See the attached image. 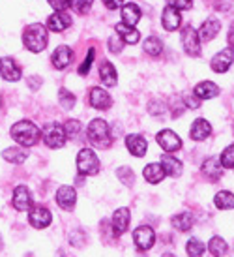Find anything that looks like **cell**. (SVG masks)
Wrapping results in <instances>:
<instances>
[{
	"label": "cell",
	"mask_w": 234,
	"mask_h": 257,
	"mask_svg": "<svg viewBox=\"0 0 234 257\" xmlns=\"http://www.w3.org/2000/svg\"><path fill=\"white\" fill-rule=\"evenodd\" d=\"M10 134H12L15 143L23 145V147H32L40 141V130L30 120H21L14 124Z\"/></svg>",
	"instance_id": "6da1fadb"
},
{
	"label": "cell",
	"mask_w": 234,
	"mask_h": 257,
	"mask_svg": "<svg viewBox=\"0 0 234 257\" xmlns=\"http://www.w3.org/2000/svg\"><path fill=\"white\" fill-rule=\"evenodd\" d=\"M47 30L43 25L40 23H36V25H30L29 29L25 30V34H23V43H25V47L32 53H40L47 47Z\"/></svg>",
	"instance_id": "7a4b0ae2"
},
{
	"label": "cell",
	"mask_w": 234,
	"mask_h": 257,
	"mask_svg": "<svg viewBox=\"0 0 234 257\" xmlns=\"http://www.w3.org/2000/svg\"><path fill=\"white\" fill-rule=\"evenodd\" d=\"M86 136H88V139H90L96 147H100V149H109L111 143H113V137L109 136V126H107V122L101 120V118H94V120L88 124Z\"/></svg>",
	"instance_id": "3957f363"
},
{
	"label": "cell",
	"mask_w": 234,
	"mask_h": 257,
	"mask_svg": "<svg viewBox=\"0 0 234 257\" xmlns=\"http://www.w3.org/2000/svg\"><path fill=\"white\" fill-rule=\"evenodd\" d=\"M77 169L83 175H96L100 171V160L96 152L90 149H83L77 154Z\"/></svg>",
	"instance_id": "277c9868"
},
{
	"label": "cell",
	"mask_w": 234,
	"mask_h": 257,
	"mask_svg": "<svg viewBox=\"0 0 234 257\" xmlns=\"http://www.w3.org/2000/svg\"><path fill=\"white\" fill-rule=\"evenodd\" d=\"M43 141L51 149H62L66 143V132L60 124H47L43 130Z\"/></svg>",
	"instance_id": "5b68a950"
},
{
	"label": "cell",
	"mask_w": 234,
	"mask_h": 257,
	"mask_svg": "<svg viewBox=\"0 0 234 257\" xmlns=\"http://www.w3.org/2000/svg\"><path fill=\"white\" fill-rule=\"evenodd\" d=\"M182 45H184V49L187 55H191V57H197L200 55V38H199V32L193 29V27H185L182 30Z\"/></svg>",
	"instance_id": "8992f818"
},
{
	"label": "cell",
	"mask_w": 234,
	"mask_h": 257,
	"mask_svg": "<svg viewBox=\"0 0 234 257\" xmlns=\"http://www.w3.org/2000/svg\"><path fill=\"white\" fill-rule=\"evenodd\" d=\"M133 240L137 244V248L141 250H150L154 242H156V235H154V229L148 225H141L133 231Z\"/></svg>",
	"instance_id": "52a82bcc"
},
{
	"label": "cell",
	"mask_w": 234,
	"mask_h": 257,
	"mask_svg": "<svg viewBox=\"0 0 234 257\" xmlns=\"http://www.w3.org/2000/svg\"><path fill=\"white\" fill-rule=\"evenodd\" d=\"M157 143H159V147H161L167 154L176 152V150H180V147H182L180 137H178L174 132H170V130H163V132L157 134Z\"/></svg>",
	"instance_id": "ba28073f"
},
{
	"label": "cell",
	"mask_w": 234,
	"mask_h": 257,
	"mask_svg": "<svg viewBox=\"0 0 234 257\" xmlns=\"http://www.w3.org/2000/svg\"><path fill=\"white\" fill-rule=\"evenodd\" d=\"M232 62H234V49L228 47V49H223L221 53H217L212 58V70L217 73H225L232 66Z\"/></svg>",
	"instance_id": "9c48e42d"
},
{
	"label": "cell",
	"mask_w": 234,
	"mask_h": 257,
	"mask_svg": "<svg viewBox=\"0 0 234 257\" xmlns=\"http://www.w3.org/2000/svg\"><path fill=\"white\" fill-rule=\"evenodd\" d=\"M129 220H131V214H129V208L122 207L118 210H114L113 214V233L116 236L124 235L128 231Z\"/></svg>",
	"instance_id": "30bf717a"
},
{
	"label": "cell",
	"mask_w": 234,
	"mask_h": 257,
	"mask_svg": "<svg viewBox=\"0 0 234 257\" xmlns=\"http://www.w3.org/2000/svg\"><path fill=\"white\" fill-rule=\"evenodd\" d=\"M71 58H73V51L68 45H58L53 53V57H51V62L57 70H64L71 64Z\"/></svg>",
	"instance_id": "8fae6325"
},
{
	"label": "cell",
	"mask_w": 234,
	"mask_h": 257,
	"mask_svg": "<svg viewBox=\"0 0 234 257\" xmlns=\"http://www.w3.org/2000/svg\"><path fill=\"white\" fill-rule=\"evenodd\" d=\"M75 201H77V193L71 186H60L57 192V203L60 208L64 210H71L75 207Z\"/></svg>",
	"instance_id": "7c38bea8"
},
{
	"label": "cell",
	"mask_w": 234,
	"mask_h": 257,
	"mask_svg": "<svg viewBox=\"0 0 234 257\" xmlns=\"http://www.w3.org/2000/svg\"><path fill=\"white\" fill-rule=\"evenodd\" d=\"M180 23H182V15H180V10H176L174 6H167L163 10V15H161V25H163L165 30H176L180 27Z\"/></svg>",
	"instance_id": "4fadbf2b"
},
{
	"label": "cell",
	"mask_w": 234,
	"mask_h": 257,
	"mask_svg": "<svg viewBox=\"0 0 234 257\" xmlns=\"http://www.w3.org/2000/svg\"><path fill=\"white\" fill-rule=\"evenodd\" d=\"M51 220H53V216H51V212L45 207L32 208L29 214L30 225H34L36 229H45L51 223Z\"/></svg>",
	"instance_id": "5bb4252c"
},
{
	"label": "cell",
	"mask_w": 234,
	"mask_h": 257,
	"mask_svg": "<svg viewBox=\"0 0 234 257\" xmlns=\"http://www.w3.org/2000/svg\"><path fill=\"white\" fill-rule=\"evenodd\" d=\"M0 75L6 81H19L21 79V68L15 64L14 58H0Z\"/></svg>",
	"instance_id": "9a60e30c"
},
{
	"label": "cell",
	"mask_w": 234,
	"mask_h": 257,
	"mask_svg": "<svg viewBox=\"0 0 234 257\" xmlns=\"http://www.w3.org/2000/svg\"><path fill=\"white\" fill-rule=\"evenodd\" d=\"M14 207L17 210H30L32 207V195L27 186H17L14 192Z\"/></svg>",
	"instance_id": "2e32d148"
},
{
	"label": "cell",
	"mask_w": 234,
	"mask_h": 257,
	"mask_svg": "<svg viewBox=\"0 0 234 257\" xmlns=\"http://www.w3.org/2000/svg\"><path fill=\"white\" fill-rule=\"evenodd\" d=\"M126 147H128L129 152L137 158L144 156V154H146V150H148V143H146V139L141 137V136H137V134L126 137Z\"/></svg>",
	"instance_id": "e0dca14e"
},
{
	"label": "cell",
	"mask_w": 234,
	"mask_h": 257,
	"mask_svg": "<svg viewBox=\"0 0 234 257\" xmlns=\"http://www.w3.org/2000/svg\"><path fill=\"white\" fill-rule=\"evenodd\" d=\"M210 134H212V126L204 118H197L193 122L191 130H189V136H191L193 141H204L210 137Z\"/></svg>",
	"instance_id": "ac0fdd59"
},
{
	"label": "cell",
	"mask_w": 234,
	"mask_h": 257,
	"mask_svg": "<svg viewBox=\"0 0 234 257\" xmlns=\"http://www.w3.org/2000/svg\"><path fill=\"white\" fill-rule=\"evenodd\" d=\"M90 103H92V107H96V109H109L111 103H113V100H111V96H109L107 90L96 86V88L90 90Z\"/></svg>",
	"instance_id": "d6986e66"
},
{
	"label": "cell",
	"mask_w": 234,
	"mask_h": 257,
	"mask_svg": "<svg viewBox=\"0 0 234 257\" xmlns=\"http://www.w3.org/2000/svg\"><path fill=\"white\" fill-rule=\"evenodd\" d=\"M70 25H71V17L66 12H58V14L51 15L49 21H47V27L53 32H64Z\"/></svg>",
	"instance_id": "ffe728a7"
},
{
	"label": "cell",
	"mask_w": 234,
	"mask_h": 257,
	"mask_svg": "<svg viewBox=\"0 0 234 257\" xmlns=\"http://www.w3.org/2000/svg\"><path fill=\"white\" fill-rule=\"evenodd\" d=\"M193 94L199 100H210V98H215L219 94V86L212 83V81H204V83H199V85L195 86V92Z\"/></svg>",
	"instance_id": "44dd1931"
},
{
	"label": "cell",
	"mask_w": 234,
	"mask_h": 257,
	"mask_svg": "<svg viewBox=\"0 0 234 257\" xmlns=\"http://www.w3.org/2000/svg\"><path fill=\"white\" fill-rule=\"evenodd\" d=\"M221 169H223V165H221L219 158H208L202 165V175L210 180H217L221 177Z\"/></svg>",
	"instance_id": "7402d4cb"
},
{
	"label": "cell",
	"mask_w": 234,
	"mask_h": 257,
	"mask_svg": "<svg viewBox=\"0 0 234 257\" xmlns=\"http://www.w3.org/2000/svg\"><path fill=\"white\" fill-rule=\"evenodd\" d=\"M219 21L217 19H208V21L202 23V27H200L199 30V38L202 40V42H210V40H213V38L217 36V32H219Z\"/></svg>",
	"instance_id": "603a6c76"
},
{
	"label": "cell",
	"mask_w": 234,
	"mask_h": 257,
	"mask_svg": "<svg viewBox=\"0 0 234 257\" xmlns=\"http://www.w3.org/2000/svg\"><path fill=\"white\" fill-rule=\"evenodd\" d=\"M142 175H144V179L148 180L150 184H157V182H161L165 177V169L161 164H150L144 167V171H142Z\"/></svg>",
	"instance_id": "cb8c5ba5"
},
{
	"label": "cell",
	"mask_w": 234,
	"mask_h": 257,
	"mask_svg": "<svg viewBox=\"0 0 234 257\" xmlns=\"http://www.w3.org/2000/svg\"><path fill=\"white\" fill-rule=\"evenodd\" d=\"M161 165H163L165 169V175H169V177H180L182 175V164H180V160L169 156V154H165L161 158Z\"/></svg>",
	"instance_id": "d4e9b609"
},
{
	"label": "cell",
	"mask_w": 234,
	"mask_h": 257,
	"mask_svg": "<svg viewBox=\"0 0 234 257\" xmlns=\"http://www.w3.org/2000/svg\"><path fill=\"white\" fill-rule=\"evenodd\" d=\"M100 77L103 81V85L107 86H114L116 85V70L114 66L109 62V60H103L100 66Z\"/></svg>",
	"instance_id": "484cf974"
},
{
	"label": "cell",
	"mask_w": 234,
	"mask_h": 257,
	"mask_svg": "<svg viewBox=\"0 0 234 257\" xmlns=\"http://www.w3.org/2000/svg\"><path fill=\"white\" fill-rule=\"evenodd\" d=\"M116 32H118V36L124 40V43H137L139 42V32H137L131 25L118 23V25H116Z\"/></svg>",
	"instance_id": "4316f807"
},
{
	"label": "cell",
	"mask_w": 234,
	"mask_h": 257,
	"mask_svg": "<svg viewBox=\"0 0 234 257\" xmlns=\"http://www.w3.org/2000/svg\"><path fill=\"white\" fill-rule=\"evenodd\" d=\"M122 19L126 25H137V23L141 21V10L135 6V4H124L122 8Z\"/></svg>",
	"instance_id": "83f0119b"
},
{
	"label": "cell",
	"mask_w": 234,
	"mask_h": 257,
	"mask_svg": "<svg viewBox=\"0 0 234 257\" xmlns=\"http://www.w3.org/2000/svg\"><path fill=\"white\" fill-rule=\"evenodd\" d=\"M193 225L191 212H180V214L172 216V227L178 231H189Z\"/></svg>",
	"instance_id": "f1b7e54d"
},
{
	"label": "cell",
	"mask_w": 234,
	"mask_h": 257,
	"mask_svg": "<svg viewBox=\"0 0 234 257\" xmlns=\"http://www.w3.org/2000/svg\"><path fill=\"white\" fill-rule=\"evenodd\" d=\"M213 205L217 208H221V210H230V208H234V193H230V192L215 193Z\"/></svg>",
	"instance_id": "f546056e"
},
{
	"label": "cell",
	"mask_w": 234,
	"mask_h": 257,
	"mask_svg": "<svg viewBox=\"0 0 234 257\" xmlns=\"http://www.w3.org/2000/svg\"><path fill=\"white\" fill-rule=\"evenodd\" d=\"M2 158H4L6 162H10V164H23V162L27 160V152L21 149L12 147V149H6L2 152Z\"/></svg>",
	"instance_id": "4dcf8cb0"
},
{
	"label": "cell",
	"mask_w": 234,
	"mask_h": 257,
	"mask_svg": "<svg viewBox=\"0 0 234 257\" xmlns=\"http://www.w3.org/2000/svg\"><path fill=\"white\" fill-rule=\"evenodd\" d=\"M144 51L148 53V55H152V57H157L161 51H163V42L159 40V38H146L144 40Z\"/></svg>",
	"instance_id": "1f68e13d"
},
{
	"label": "cell",
	"mask_w": 234,
	"mask_h": 257,
	"mask_svg": "<svg viewBox=\"0 0 234 257\" xmlns=\"http://www.w3.org/2000/svg\"><path fill=\"white\" fill-rule=\"evenodd\" d=\"M185 250H187V255L189 257H202L206 248H204V242H200L199 238H189Z\"/></svg>",
	"instance_id": "d6a6232c"
},
{
	"label": "cell",
	"mask_w": 234,
	"mask_h": 257,
	"mask_svg": "<svg viewBox=\"0 0 234 257\" xmlns=\"http://www.w3.org/2000/svg\"><path fill=\"white\" fill-rule=\"evenodd\" d=\"M210 251H212L215 257H221V255H225L227 253V242L221 238V236H213L212 240H210Z\"/></svg>",
	"instance_id": "836d02e7"
},
{
	"label": "cell",
	"mask_w": 234,
	"mask_h": 257,
	"mask_svg": "<svg viewBox=\"0 0 234 257\" xmlns=\"http://www.w3.org/2000/svg\"><path fill=\"white\" fill-rule=\"evenodd\" d=\"M58 100H60V105L64 109H73V105H75V96H73L68 88H60Z\"/></svg>",
	"instance_id": "e575fe53"
},
{
	"label": "cell",
	"mask_w": 234,
	"mask_h": 257,
	"mask_svg": "<svg viewBox=\"0 0 234 257\" xmlns=\"http://www.w3.org/2000/svg\"><path fill=\"white\" fill-rule=\"evenodd\" d=\"M221 165L227 167V169H234V143L228 145L227 149L223 150V154H221Z\"/></svg>",
	"instance_id": "d590c367"
},
{
	"label": "cell",
	"mask_w": 234,
	"mask_h": 257,
	"mask_svg": "<svg viewBox=\"0 0 234 257\" xmlns=\"http://www.w3.org/2000/svg\"><path fill=\"white\" fill-rule=\"evenodd\" d=\"M94 0H70V6L77 12V14H86L90 6H92Z\"/></svg>",
	"instance_id": "8d00e7d4"
},
{
	"label": "cell",
	"mask_w": 234,
	"mask_h": 257,
	"mask_svg": "<svg viewBox=\"0 0 234 257\" xmlns=\"http://www.w3.org/2000/svg\"><path fill=\"white\" fill-rule=\"evenodd\" d=\"M116 175H118V179L124 182V184H133V173H131V169L129 167H120L118 171H116Z\"/></svg>",
	"instance_id": "74e56055"
},
{
	"label": "cell",
	"mask_w": 234,
	"mask_h": 257,
	"mask_svg": "<svg viewBox=\"0 0 234 257\" xmlns=\"http://www.w3.org/2000/svg\"><path fill=\"white\" fill-rule=\"evenodd\" d=\"M79 130H81L79 120H68L66 122V126H64L66 137H75L79 134Z\"/></svg>",
	"instance_id": "f35d334b"
},
{
	"label": "cell",
	"mask_w": 234,
	"mask_h": 257,
	"mask_svg": "<svg viewBox=\"0 0 234 257\" xmlns=\"http://www.w3.org/2000/svg\"><path fill=\"white\" fill-rule=\"evenodd\" d=\"M92 60H94V49L88 51V55H86L85 62L79 66V75H86L88 70H90V66H92Z\"/></svg>",
	"instance_id": "ab89813d"
},
{
	"label": "cell",
	"mask_w": 234,
	"mask_h": 257,
	"mask_svg": "<svg viewBox=\"0 0 234 257\" xmlns=\"http://www.w3.org/2000/svg\"><path fill=\"white\" fill-rule=\"evenodd\" d=\"M122 47H124V40L120 36H111L109 38V49L113 53H120Z\"/></svg>",
	"instance_id": "60d3db41"
},
{
	"label": "cell",
	"mask_w": 234,
	"mask_h": 257,
	"mask_svg": "<svg viewBox=\"0 0 234 257\" xmlns=\"http://www.w3.org/2000/svg\"><path fill=\"white\" fill-rule=\"evenodd\" d=\"M49 4L55 8L57 12H66V10L70 8V0H49Z\"/></svg>",
	"instance_id": "b9f144b4"
},
{
	"label": "cell",
	"mask_w": 234,
	"mask_h": 257,
	"mask_svg": "<svg viewBox=\"0 0 234 257\" xmlns=\"http://www.w3.org/2000/svg\"><path fill=\"white\" fill-rule=\"evenodd\" d=\"M184 101H185V107H191V109H197L200 105V100L195 94H187L184 98Z\"/></svg>",
	"instance_id": "7bdbcfd3"
},
{
	"label": "cell",
	"mask_w": 234,
	"mask_h": 257,
	"mask_svg": "<svg viewBox=\"0 0 234 257\" xmlns=\"http://www.w3.org/2000/svg\"><path fill=\"white\" fill-rule=\"evenodd\" d=\"M170 6L176 10H189L193 6V0H170Z\"/></svg>",
	"instance_id": "ee69618b"
},
{
	"label": "cell",
	"mask_w": 234,
	"mask_h": 257,
	"mask_svg": "<svg viewBox=\"0 0 234 257\" xmlns=\"http://www.w3.org/2000/svg\"><path fill=\"white\" fill-rule=\"evenodd\" d=\"M230 6H232V0H217V2H215V8H217L219 12H228Z\"/></svg>",
	"instance_id": "f6af8a7d"
},
{
	"label": "cell",
	"mask_w": 234,
	"mask_h": 257,
	"mask_svg": "<svg viewBox=\"0 0 234 257\" xmlns=\"http://www.w3.org/2000/svg\"><path fill=\"white\" fill-rule=\"evenodd\" d=\"M103 4H105L109 10H118V8L124 4V0H103Z\"/></svg>",
	"instance_id": "bcb514c9"
},
{
	"label": "cell",
	"mask_w": 234,
	"mask_h": 257,
	"mask_svg": "<svg viewBox=\"0 0 234 257\" xmlns=\"http://www.w3.org/2000/svg\"><path fill=\"white\" fill-rule=\"evenodd\" d=\"M228 42H230V45L234 47V29L230 30V34H228Z\"/></svg>",
	"instance_id": "7dc6e473"
},
{
	"label": "cell",
	"mask_w": 234,
	"mask_h": 257,
	"mask_svg": "<svg viewBox=\"0 0 234 257\" xmlns=\"http://www.w3.org/2000/svg\"><path fill=\"white\" fill-rule=\"evenodd\" d=\"M0 248H2V238H0Z\"/></svg>",
	"instance_id": "c3c4849f"
},
{
	"label": "cell",
	"mask_w": 234,
	"mask_h": 257,
	"mask_svg": "<svg viewBox=\"0 0 234 257\" xmlns=\"http://www.w3.org/2000/svg\"><path fill=\"white\" fill-rule=\"evenodd\" d=\"M163 257H174V255H163Z\"/></svg>",
	"instance_id": "681fc988"
}]
</instances>
